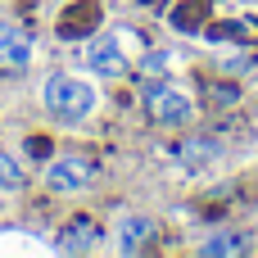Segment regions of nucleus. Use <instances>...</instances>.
Segmentation results:
<instances>
[{"label":"nucleus","instance_id":"11","mask_svg":"<svg viewBox=\"0 0 258 258\" xmlns=\"http://www.w3.org/2000/svg\"><path fill=\"white\" fill-rule=\"evenodd\" d=\"M168 63H172V59H168V50H154V54L145 59V73H163Z\"/></svg>","mask_w":258,"mask_h":258},{"label":"nucleus","instance_id":"1","mask_svg":"<svg viewBox=\"0 0 258 258\" xmlns=\"http://www.w3.org/2000/svg\"><path fill=\"white\" fill-rule=\"evenodd\" d=\"M41 104L63 122H82L95 109V86L86 77H73V73H50L41 86Z\"/></svg>","mask_w":258,"mask_h":258},{"label":"nucleus","instance_id":"6","mask_svg":"<svg viewBox=\"0 0 258 258\" xmlns=\"http://www.w3.org/2000/svg\"><path fill=\"white\" fill-rule=\"evenodd\" d=\"M177 159H181L186 168H195V172H204V168H213V163H222V145H218L213 136H186V141L177 145Z\"/></svg>","mask_w":258,"mask_h":258},{"label":"nucleus","instance_id":"3","mask_svg":"<svg viewBox=\"0 0 258 258\" xmlns=\"http://www.w3.org/2000/svg\"><path fill=\"white\" fill-rule=\"evenodd\" d=\"M91 181H95V163H91L86 154H59V159L45 163V186H50L54 195H77V190H86Z\"/></svg>","mask_w":258,"mask_h":258},{"label":"nucleus","instance_id":"9","mask_svg":"<svg viewBox=\"0 0 258 258\" xmlns=\"http://www.w3.org/2000/svg\"><path fill=\"white\" fill-rule=\"evenodd\" d=\"M204 258H236V254H249V236L245 231H218L200 245Z\"/></svg>","mask_w":258,"mask_h":258},{"label":"nucleus","instance_id":"5","mask_svg":"<svg viewBox=\"0 0 258 258\" xmlns=\"http://www.w3.org/2000/svg\"><path fill=\"white\" fill-rule=\"evenodd\" d=\"M113 245H118V254H145L150 245H154V236H159V227H154V218H145V213H127L118 227H113Z\"/></svg>","mask_w":258,"mask_h":258},{"label":"nucleus","instance_id":"8","mask_svg":"<svg viewBox=\"0 0 258 258\" xmlns=\"http://www.w3.org/2000/svg\"><path fill=\"white\" fill-rule=\"evenodd\" d=\"M95 245H100V227H95L91 218L68 222L63 236H59V249H63V254H86V249H95Z\"/></svg>","mask_w":258,"mask_h":258},{"label":"nucleus","instance_id":"7","mask_svg":"<svg viewBox=\"0 0 258 258\" xmlns=\"http://www.w3.org/2000/svg\"><path fill=\"white\" fill-rule=\"evenodd\" d=\"M27 63H32V41L14 23H0V68H27Z\"/></svg>","mask_w":258,"mask_h":258},{"label":"nucleus","instance_id":"10","mask_svg":"<svg viewBox=\"0 0 258 258\" xmlns=\"http://www.w3.org/2000/svg\"><path fill=\"white\" fill-rule=\"evenodd\" d=\"M0 186H5V190H23V186H27V172H23L18 159L5 154V150H0Z\"/></svg>","mask_w":258,"mask_h":258},{"label":"nucleus","instance_id":"2","mask_svg":"<svg viewBox=\"0 0 258 258\" xmlns=\"http://www.w3.org/2000/svg\"><path fill=\"white\" fill-rule=\"evenodd\" d=\"M141 104H145V118L154 127H186L195 118V100L172 82H150L141 91Z\"/></svg>","mask_w":258,"mask_h":258},{"label":"nucleus","instance_id":"4","mask_svg":"<svg viewBox=\"0 0 258 258\" xmlns=\"http://www.w3.org/2000/svg\"><path fill=\"white\" fill-rule=\"evenodd\" d=\"M86 63H91V73H100V77H122V73H127L122 41H118L113 32H100V36L86 45Z\"/></svg>","mask_w":258,"mask_h":258}]
</instances>
